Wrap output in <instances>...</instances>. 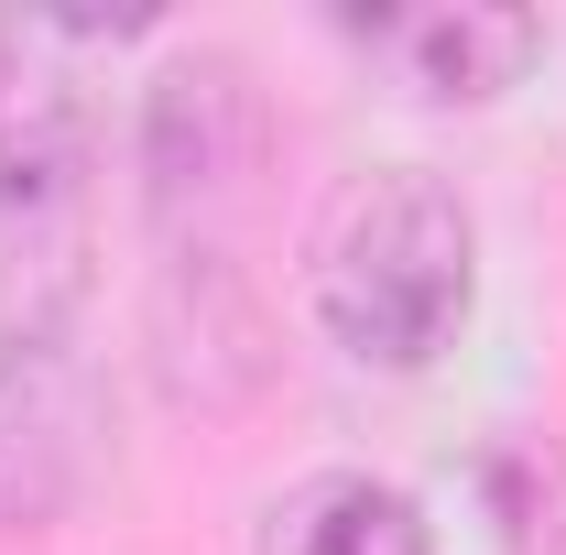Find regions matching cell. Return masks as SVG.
Listing matches in <instances>:
<instances>
[{
  "mask_svg": "<svg viewBox=\"0 0 566 555\" xmlns=\"http://www.w3.org/2000/svg\"><path fill=\"white\" fill-rule=\"evenodd\" d=\"M305 294L316 327L370 359V370H424L458 338L469 294H480V218L447 175L424 164H370L349 175L316 240H305Z\"/></svg>",
  "mask_w": 566,
  "mask_h": 555,
  "instance_id": "obj_1",
  "label": "cell"
},
{
  "mask_svg": "<svg viewBox=\"0 0 566 555\" xmlns=\"http://www.w3.org/2000/svg\"><path fill=\"white\" fill-rule=\"evenodd\" d=\"M251 164H262V87L240 55H175V66L153 76V98H142V197L153 218L186 240H208L229 229V208L251 197Z\"/></svg>",
  "mask_w": 566,
  "mask_h": 555,
  "instance_id": "obj_2",
  "label": "cell"
},
{
  "mask_svg": "<svg viewBox=\"0 0 566 555\" xmlns=\"http://www.w3.org/2000/svg\"><path fill=\"white\" fill-rule=\"evenodd\" d=\"M87 87L66 66L55 22H0V218L33 240H66L76 197H87Z\"/></svg>",
  "mask_w": 566,
  "mask_h": 555,
  "instance_id": "obj_3",
  "label": "cell"
},
{
  "mask_svg": "<svg viewBox=\"0 0 566 555\" xmlns=\"http://www.w3.org/2000/svg\"><path fill=\"white\" fill-rule=\"evenodd\" d=\"M338 33L403 98H436V109H480L545 55V22L512 0H359L338 11Z\"/></svg>",
  "mask_w": 566,
  "mask_h": 555,
  "instance_id": "obj_4",
  "label": "cell"
},
{
  "mask_svg": "<svg viewBox=\"0 0 566 555\" xmlns=\"http://www.w3.org/2000/svg\"><path fill=\"white\" fill-rule=\"evenodd\" d=\"M87 480V381L55 327L0 338V523H44Z\"/></svg>",
  "mask_w": 566,
  "mask_h": 555,
  "instance_id": "obj_5",
  "label": "cell"
},
{
  "mask_svg": "<svg viewBox=\"0 0 566 555\" xmlns=\"http://www.w3.org/2000/svg\"><path fill=\"white\" fill-rule=\"evenodd\" d=\"M262 555H436L415 490L370 480V469H316L262 512Z\"/></svg>",
  "mask_w": 566,
  "mask_h": 555,
  "instance_id": "obj_6",
  "label": "cell"
}]
</instances>
